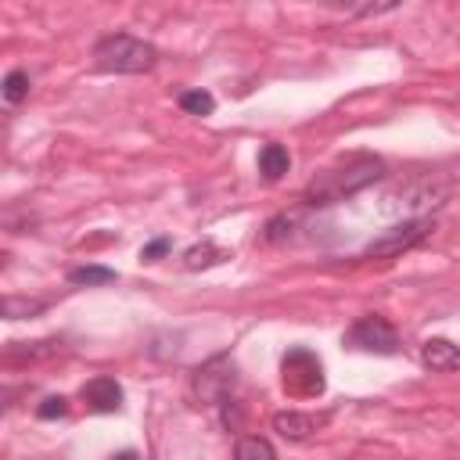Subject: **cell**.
Returning a JSON list of instances; mask_svg holds the SVG:
<instances>
[{
  "label": "cell",
  "mask_w": 460,
  "mask_h": 460,
  "mask_svg": "<svg viewBox=\"0 0 460 460\" xmlns=\"http://www.w3.org/2000/svg\"><path fill=\"white\" fill-rule=\"evenodd\" d=\"M385 176V162L374 155H356L338 169H323L320 176H313V183L305 187V205H334L363 187H370L374 180Z\"/></svg>",
  "instance_id": "obj_1"
},
{
  "label": "cell",
  "mask_w": 460,
  "mask_h": 460,
  "mask_svg": "<svg viewBox=\"0 0 460 460\" xmlns=\"http://www.w3.org/2000/svg\"><path fill=\"white\" fill-rule=\"evenodd\" d=\"M158 61V50L129 32H111L93 47V65L101 72H119V75H140L151 72Z\"/></svg>",
  "instance_id": "obj_2"
},
{
  "label": "cell",
  "mask_w": 460,
  "mask_h": 460,
  "mask_svg": "<svg viewBox=\"0 0 460 460\" xmlns=\"http://www.w3.org/2000/svg\"><path fill=\"white\" fill-rule=\"evenodd\" d=\"M431 230H435V219H428V216L402 219V223H395V226L381 230V234L363 248V259H395V255H402V252L417 248Z\"/></svg>",
  "instance_id": "obj_3"
},
{
  "label": "cell",
  "mask_w": 460,
  "mask_h": 460,
  "mask_svg": "<svg viewBox=\"0 0 460 460\" xmlns=\"http://www.w3.org/2000/svg\"><path fill=\"white\" fill-rule=\"evenodd\" d=\"M345 341H349L352 349H363V352H381V356H395V352H399V334H395V327H392L385 316H377V313L359 316V320L349 327Z\"/></svg>",
  "instance_id": "obj_4"
},
{
  "label": "cell",
  "mask_w": 460,
  "mask_h": 460,
  "mask_svg": "<svg viewBox=\"0 0 460 460\" xmlns=\"http://www.w3.org/2000/svg\"><path fill=\"white\" fill-rule=\"evenodd\" d=\"M280 370H284V388L291 395H320L323 392V367H320L316 356L302 370V349H291L284 356V367Z\"/></svg>",
  "instance_id": "obj_5"
},
{
  "label": "cell",
  "mask_w": 460,
  "mask_h": 460,
  "mask_svg": "<svg viewBox=\"0 0 460 460\" xmlns=\"http://www.w3.org/2000/svg\"><path fill=\"white\" fill-rule=\"evenodd\" d=\"M234 381H237V374H234L230 356H216V359H208V363L198 370L194 388H198V395H201L205 402H226Z\"/></svg>",
  "instance_id": "obj_6"
},
{
  "label": "cell",
  "mask_w": 460,
  "mask_h": 460,
  "mask_svg": "<svg viewBox=\"0 0 460 460\" xmlns=\"http://www.w3.org/2000/svg\"><path fill=\"white\" fill-rule=\"evenodd\" d=\"M83 399H86V406L90 410H97V413H115L119 406H122V388H119V381L115 377H90L86 385H83Z\"/></svg>",
  "instance_id": "obj_7"
},
{
  "label": "cell",
  "mask_w": 460,
  "mask_h": 460,
  "mask_svg": "<svg viewBox=\"0 0 460 460\" xmlns=\"http://www.w3.org/2000/svg\"><path fill=\"white\" fill-rule=\"evenodd\" d=\"M420 363L428 370H456L460 367V345H453L449 338H428L420 345Z\"/></svg>",
  "instance_id": "obj_8"
},
{
  "label": "cell",
  "mask_w": 460,
  "mask_h": 460,
  "mask_svg": "<svg viewBox=\"0 0 460 460\" xmlns=\"http://www.w3.org/2000/svg\"><path fill=\"white\" fill-rule=\"evenodd\" d=\"M323 424V417H313V413H298V410H284L273 417V428L284 435V438H309L316 428Z\"/></svg>",
  "instance_id": "obj_9"
},
{
  "label": "cell",
  "mask_w": 460,
  "mask_h": 460,
  "mask_svg": "<svg viewBox=\"0 0 460 460\" xmlns=\"http://www.w3.org/2000/svg\"><path fill=\"white\" fill-rule=\"evenodd\" d=\"M223 259H230V252L219 248V244H212V241L190 244V248L183 252V266H187V270H208V266H219Z\"/></svg>",
  "instance_id": "obj_10"
},
{
  "label": "cell",
  "mask_w": 460,
  "mask_h": 460,
  "mask_svg": "<svg viewBox=\"0 0 460 460\" xmlns=\"http://www.w3.org/2000/svg\"><path fill=\"white\" fill-rule=\"evenodd\" d=\"M288 169H291V155H288V147H280V144H266V147L259 151V172H262L270 183L280 180Z\"/></svg>",
  "instance_id": "obj_11"
},
{
  "label": "cell",
  "mask_w": 460,
  "mask_h": 460,
  "mask_svg": "<svg viewBox=\"0 0 460 460\" xmlns=\"http://www.w3.org/2000/svg\"><path fill=\"white\" fill-rule=\"evenodd\" d=\"M234 460H277V449L262 435H244L234 449Z\"/></svg>",
  "instance_id": "obj_12"
},
{
  "label": "cell",
  "mask_w": 460,
  "mask_h": 460,
  "mask_svg": "<svg viewBox=\"0 0 460 460\" xmlns=\"http://www.w3.org/2000/svg\"><path fill=\"white\" fill-rule=\"evenodd\" d=\"M111 280H115V270H108V266H79L68 273L72 288H97V284H111Z\"/></svg>",
  "instance_id": "obj_13"
},
{
  "label": "cell",
  "mask_w": 460,
  "mask_h": 460,
  "mask_svg": "<svg viewBox=\"0 0 460 460\" xmlns=\"http://www.w3.org/2000/svg\"><path fill=\"white\" fill-rule=\"evenodd\" d=\"M180 108L187 115H212L216 111V97L208 90H183L180 93Z\"/></svg>",
  "instance_id": "obj_14"
},
{
  "label": "cell",
  "mask_w": 460,
  "mask_h": 460,
  "mask_svg": "<svg viewBox=\"0 0 460 460\" xmlns=\"http://www.w3.org/2000/svg\"><path fill=\"white\" fill-rule=\"evenodd\" d=\"M25 97H29V75L22 68L7 72V79H4V101L7 104H22Z\"/></svg>",
  "instance_id": "obj_15"
},
{
  "label": "cell",
  "mask_w": 460,
  "mask_h": 460,
  "mask_svg": "<svg viewBox=\"0 0 460 460\" xmlns=\"http://www.w3.org/2000/svg\"><path fill=\"white\" fill-rule=\"evenodd\" d=\"M43 302H29V298H4V316L7 320H22V316H32L40 313Z\"/></svg>",
  "instance_id": "obj_16"
},
{
  "label": "cell",
  "mask_w": 460,
  "mask_h": 460,
  "mask_svg": "<svg viewBox=\"0 0 460 460\" xmlns=\"http://www.w3.org/2000/svg\"><path fill=\"white\" fill-rule=\"evenodd\" d=\"M68 413V399L65 395H47L40 406H36V417L40 420H54V417H65Z\"/></svg>",
  "instance_id": "obj_17"
},
{
  "label": "cell",
  "mask_w": 460,
  "mask_h": 460,
  "mask_svg": "<svg viewBox=\"0 0 460 460\" xmlns=\"http://www.w3.org/2000/svg\"><path fill=\"white\" fill-rule=\"evenodd\" d=\"M165 252H169V237H158V241H151V244L140 248V259H144V262H158Z\"/></svg>",
  "instance_id": "obj_18"
},
{
  "label": "cell",
  "mask_w": 460,
  "mask_h": 460,
  "mask_svg": "<svg viewBox=\"0 0 460 460\" xmlns=\"http://www.w3.org/2000/svg\"><path fill=\"white\" fill-rule=\"evenodd\" d=\"M111 460H140V453H133V449H122V453H115Z\"/></svg>",
  "instance_id": "obj_19"
}]
</instances>
